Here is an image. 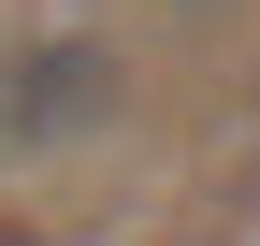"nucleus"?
Wrapping results in <instances>:
<instances>
[{"label":"nucleus","instance_id":"f257e3e1","mask_svg":"<svg viewBox=\"0 0 260 246\" xmlns=\"http://www.w3.org/2000/svg\"><path fill=\"white\" fill-rule=\"evenodd\" d=\"M0 145H15V116H0Z\"/></svg>","mask_w":260,"mask_h":246}]
</instances>
